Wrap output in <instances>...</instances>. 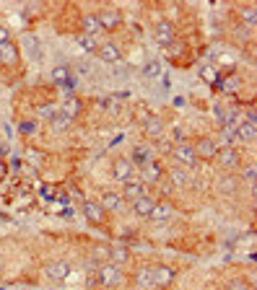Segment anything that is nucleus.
Segmentation results:
<instances>
[{
  "instance_id": "obj_21",
  "label": "nucleus",
  "mask_w": 257,
  "mask_h": 290,
  "mask_svg": "<svg viewBox=\"0 0 257 290\" xmlns=\"http://www.w3.org/2000/svg\"><path fill=\"white\" fill-rule=\"evenodd\" d=\"M78 106H81V104L75 101V99H68V101L63 104V109H60V112H63L68 119H73V117H75V112H78Z\"/></svg>"
},
{
  "instance_id": "obj_7",
  "label": "nucleus",
  "mask_w": 257,
  "mask_h": 290,
  "mask_svg": "<svg viewBox=\"0 0 257 290\" xmlns=\"http://www.w3.org/2000/svg\"><path fill=\"white\" fill-rule=\"evenodd\" d=\"M192 150H195V156H203V158H213V156H218V148H216L213 140H200Z\"/></svg>"
},
{
  "instance_id": "obj_30",
  "label": "nucleus",
  "mask_w": 257,
  "mask_h": 290,
  "mask_svg": "<svg viewBox=\"0 0 257 290\" xmlns=\"http://www.w3.org/2000/svg\"><path fill=\"white\" fill-rule=\"evenodd\" d=\"M241 176H244V179H249V181H252V179H254V166L249 163V166H247V169H244V171H241Z\"/></svg>"
},
{
  "instance_id": "obj_1",
  "label": "nucleus",
  "mask_w": 257,
  "mask_h": 290,
  "mask_svg": "<svg viewBox=\"0 0 257 290\" xmlns=\"http://www.w3.org/2000/svg\"><path fill=\"white\" fill-rule=\"evenodd\" d=\"M96 52H99V57H101V63H109V65H117L119 60H122V52H119L112 42H101Z\"/></svg>"
},
{
  "instance_id": "obj_14",
  "label": "nucleus",
  "mask_w": 257,
  "mask_h": 290,
  "mask_svg": "<svg viewBox=\"0 0 257 290\" xmlns=\"http://www.w3.org/2000/svg\"><path fill=\"white\" fill-rule=\"evenodd\" d=\"M99 19V24L104 26V29H114L117 24H119V13H114V11H104L101 16H96Z\"/></svg>"
},
{
  "instance_id": "obj_25",
  "label": "nucleus",
  "mask_w": 257,
  "mask_h": 290,
  "mask_svg": "<svg viewBox=\"0 0 257 290\" xmlns=\"http://www.w3.org/2000/svg\"><path fill=\"white\" fill-rule=\"evenodd\" d=\"M52 78H55V81H63L65 86H73V81L68 78V70H65V68H55V70H52Z\"/></svg>"
},
{
  "instance_id": "obj_23",
  "label": "nucleus",
  "mask_w": 257,
  "mask_h": 290,
  "mask_svg": "<svg viewBox=\"0 0 257 290\" xmlns=\"http://www.w3.org/2000/svg\"><path fill=\"white\" fill-rule=\"evenodd\" d=\"M169 207L166 205H154V210H151V215L148 218H154V220H164V218H169Z\"/></svg>"
},
{
  "instance_id": "obj_3",
  "label": "nucleus",
  "mask_w": 257,
  "mask_h": 290,
  "mask_svg": "<svg viewBox=\"0 0 257 290\" xmlns=\"http://www.w3.org/2000/svg\"><path fill=\"white\" fill-rule=\"evenodd\" d=\"M130 176H133V161H130V158H119V161H114V179H119V181H130Z\"/></svg>"
},
{
  "instance_id": "obj_27",
  "label": "nucleus",
  "mask_w": 257,
  "mask_h": 290,
  "mask_svg": "<svg viewBox=\"0 0 257 290\" xmlns=\"http://www.w3.org/2000/svg\"><path fill=\"white\" fill-rule=\"evenodd\" d=\"M148 135H151V137L161 135V125H159V119H151V125H148Z\"/></svg>"
},
{
  "instance_id": "obj_22",
  "label": "nucleus",
  "mask_w": 257,
  "mask_h": 290,
  "mask_svg": "<svg viewBox=\"0 0 257 290\" xmlns=\"http://www.w3.org/2000/svg\"><path fill=\"white\" fill-rule=\"evenodd\" d=\"M0 60H6V63H13V60H16V50H13V42H8V44H3V47H0Z\"/></svg>"
},
{
  "instance_id": "obj_33",
  "label": "nucleus",
  "mask_w": 257,
  "mask_h": 290,
  "mask_svg": "<svg viewBox=\"0 0 257 290\" xmlns=\"http://www.w3.org/2000/svg\"><path fill=\"white\" fill-rule=\"evenodd\" d=\"M3 153H6V145H3V143H0V156H3Z\"/></svg>"
},
{
  "instance_id": "obj_28",
  "label": "nucleus",
  "mask_w": 257,
  "mask_h": 290,
  "mask_svg": "<svg viewBox=\"0 0 257 290\" xmlns=\"http://www.w3.org/2000/svg\"><path fill=\"white\" fill-rule=\"evenodd\" d=\"M234 187H236V181L229 176V179H221V189L223 192H234Z\"/></svg>"
},
{
  "instance_id": "obj_17",
  "label": "nucleus",
  "mask_w": 257,
  "mask_h": 290,
  "mask_svg": "<svg viewBox=\"0 0 257 290\" xmlns=\"http://www.w3.org/2000/svg\"><path fill=\"white\" fill-rule=\"evenodd\" d=\"M151 210H154V202H151L146 194L135 200V212H138V215H151Z\"/></svg>"
},
{
  "instance_id": "obj_8",
  "label": "nucleus",
  "mask_w": 257,
  "mask_h": 290,
  "mask_svg": "<svg viewBox=\"0 0 257 290\" xmlns=\"http://www.w3.org/2000/svg\"><path fill=\"white\" fill-rule=\"evenodd\" d=\"M99 205H101V207H109V210H119V207L125 205V200H122V194L104 192V194H101V200H99Z\"/></svg>"
},
{
  "instance_id": "obj_6",
  "label": "nucleus",
  "mask_w": 257,
  "mask_h": 290,
  "mask_svg": "<svg viewBox=\"0 0 257 290\" xmlns=\"http://www.w3.org/2000/svg\"><path fill=\"white\" fill-rule=\"evenodd\" d=\"M68 264L65 262H52V264H47V269H44V274H47L50 280H63V277H68Z\"/></svg>"
},
{
  "instance_id": "obj_16",
  "label": "nucleus",
  "mask_w": 257,
  "mask_h": 290,
  "mask_svg": "<svg viewBox=\"0 0 257 290\" xmlns=\"http://www.w3.org/2000/svg\"><path fill=\"white\" fill-rule=\"evenodd\" d=\"M78 47H81L83 52H96V50H99V42H96V37L81 34V37H78Z\"/></svg>"
},
{
  "instance_id": "obj_18",
  "label": "nucleus",
  "mask_w": 257,
  "mask_h": 290,
  "mask_svg": "<svg viewBox=\"0 0 257 290\" xmlns=\"http://www.w3.org/2000/svg\"><path fill=\"white\" fill-rule=\"evenodd\" d=\"M68 117L60 112V114H52V119H50V125H52V132H63V130H68Z\"/></svg>"
},
{
  "instance_id": "obj_9",
  "label": "nucleus",
  "mask_w": 257,
  "mask_h": 290,
  "mask_svg": "<svg viewBox=\"0 0 257 290\" xmlns=\"http://www.w3.org/2000/svg\"><path fill=\"white\" fill-rule=\"evenodd\" d=\"M117 277H119L117 264H107V267H101V269H99V280H101V285H114Z\"/></svg>"
},
{
  "instance_id": "obj_26",
  "label": "nucleus",
  "mask_w": 257,
  "mask_h": 290,
  "mask_svg": "<svg viewBox=\"0 0 257 290\" xmlns=\"http://www.w3.org/2000/svg\"><path fill=\"white\" fill-rule=\"evenodd\" d=\"M159 73H161V63H148V65L143 68V75H146V78H156Z\"/></svg>"
},
{
  "instance_id": "obj_15",
  "label": "nucleus",
  "mask_w": 257,
  "mask_h": 290,
  "mask_svg": "<svg viewBox=\"0 0 257 290\" xmlns=\"http://www.w3.org/2000/svg\"><path fill=\"white\" fill-rule=\"evenodd\" d=\"M133 161L138 166H146L151 161V148L148 145H138V148H135V153H133Z\"/></svg>"
},
{
  "instance_id": "obj_19",
  "label": "nucleus",
  "mask_w": 257,
  "mask_h": 290,
  "mask_svg": "<svg viewBox=\"0 0 257 290\" xmlns=\"http://www.w3.org/2000/svg\"><path fill=\"white\" fill-rule=\"evenodd\" d=\"M135 280H138V285H143V287H154V274H151V267H141V272L135 274Z\"/></svg>"
},
{
  "instance_id": "obj_5",
  "label": "nucleus",
  "mask_w": 257,
  "mask_h": 290,
  "mask_svg": "<svg viewBox=\"0 0 257 290\" xmlns=\"http://www.w3.org/2000/svg\"><path fill=\"white\" fill-rule=\"evenodd\" d=\"M154 34H156V42H159V44H169V42H172V37H174L172 24H169V21H159V24H156V29H154Z\"/></svg>"
},
{
  "instance_id": "obj_4",
  "label": "nucleus",
  "mask_w": 257,
  "mask_h": 290,
  "mask_svg": "<svg viewBox=\"0 0 257 290\" xmlns=\"http://www.w3.org/2000/svg\"><path fill=\"white\" fill-rule=\"evenodd\" d=\"M151 274H154V287H159V285H169L172 282L174 269H169V267H154V269H151Z\"/></svg>"
},
{
  "instance_id": "obj_32",
  "label": "nucleus",
  "mask_w": 257,
  "mask_h": 290,
  "mask_svg": "<svg viewBox=\"0 0 257 290\" xmlns=\"http://www.w3.org/2000/svg\"><path fill=\"white\" fill-rule=\"evenodd\" d=\"M3 171H6V166H3V161H0V176H3Z\"/></svg>"
},
{
  "instance_id": "obj_13",
  "label": "nucleus",
  "mask_w": 257,
  "mask_h": 290,
  "mask_svg": "<svg viewBox=\"0 0 257 290\" xmlns=\"http://www.w3.org/2000/svg\"><path fill=\"white\" fill-rule=\"evenodd\" d=\"M221 163H223V169H234V166H239V156H236V150H234V148L221 150Z\"/></svg>"
},
{
  "instance_id": "obj_11",
  "label": "nucleus",
  "mask_w": 257,
  "mask_h": 290,
  "mask_svg": "<svg viewBox=\"0 0 257 290\" xmlns=\"http://www.w3.org/2000/svg\"><path fill=\"white\" fill-rule=\"evenodd\" d=\"M125 197H127V200H138V197H143V184H141V181H125V189H122V200H125Z\"/></svg>"
},
{
  "instance_id": "obj_29",
  "label": "nucleus",
  "mask_w": 257,
  "mask_h": 290,
  "mask_svg": "<svg viewBox=\"0 0 257 290\" xmlns=\"http://www.w3.org/2000/svg\"><path fill=\"white\" fill-rule=\"evenodd\" d=\"M8 42H11L8 29H6V26H0V47H3V44H8Z\"/></svg>"
},
{
  "instance_id": "obj_20",
  "label": "nucleus",
  "mask_w": 257,
  "mask_h": 290,
  "mask_svg": "<svg viewBox=\"0 0 257 290\" xmlns=\"http://www.w3.org/2000/svg\"><path fill=\"white\" fill-rule=\"evenodd\" d=\"M83 212H86V215L91 218L94 223H99V220H101V205H96V202H88V205L83 207Z\"/></svg>"
},
{
  "instance_id": "obj_31",
  "label": "nucleus",
  "mask_w": 257,
  "mask_h": 290,
  "mask_svg": "<svg viewBox=\"0 0 257 290\" xmlns=\"http://www.w3.org/2000/svg\"><path fill=\"white\" fill-rule=\"evenodd\" d=\"M234 290H244V285H241V282H236V285H234Z\"/></svg>"
},
{
  "instance_id": "obj_10",
  "label": "nucleus",
  "mask_w": 257,
  "mask_h": 290,
  "mask_svg": "<svg viewBox=\"0 0 257 290\" xmlns=\"http://www.w3.org/2000/svg\"><path fill=\"white\" fill-rule=\"evenodd\" d=\"M159 176H161V166L156 161H148L143 166V181L146 184H154V181H159Z\"/></svg>"
},
{
  "instance_id": "obj_12",
  "label": "nucleus",
  "mask_w": 257,
  "mask_h": 290,
  "mask_svg": "<svg viewBox=\"0 0 257 290\" xmlns=\"http://www.w3.org/2000/svg\"><path fill=\"white\" fill-rule=\"evenodd\" d=\"M99 32H101L99 19H96V16H86V19H83V34H86V37H96Z\"/></svg>"
},
{
  "instance_id": "obj_2",
  "label": "nucleus",
  "mask_w": 257,
  "mask_h": 290,
  "mask_svg": "<svg viewBox=\"0 0 257 290\" xmlns=\"http://www.w3.org/2000/svg\"><path fill=\"white\" fill-rule=\"evenodd\" d=\"M174 158L177 161H182V163H187L190 169H195V163H198V156H195V150H192V145H185V143H179L174 150Z\"/></svg>"
},
{
  "instance_id": "obj_24",
  "label": "nucleus",
  "mask_w": 257,
  "mask_h": 290,
  "mask_svg": "<svg viewBox=\"0 0 257 290\" xmlns=\"http://www.w3.org/2000/svg\"><path fill=\"white\" fill-rule=\"evenodd\" d=\"M172 181H174L177 187H185L187 184V174L182 169H172Z\"/></svg>"
}]
</instances>
